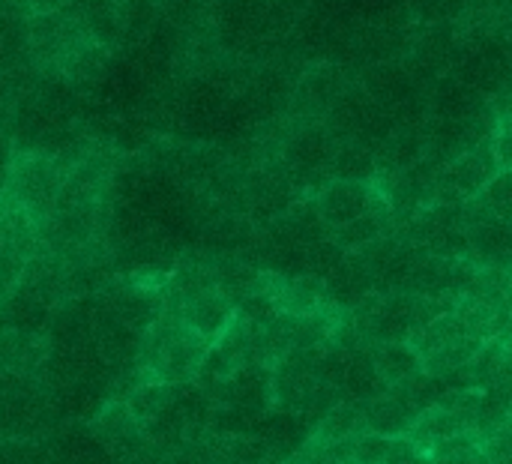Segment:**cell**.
<instances>
[{"label":"cell","instance_id":"cell-1","mask_svg":"<svg viewBox=\"0 0 512 464\" xmlns=\"http://www.w3.org/2000/svg\"><path fill=\"white\" fill-rule=\"evenodd\" d=\"M210 348L213 345L204 342L198 333H192L177 312L165 309L141 339V351H138L141 381H159L174 387L195 384Z\"/></svg>","mask_w":512,"mask_h":464},{"label":"cell","instance_id":"cell-2","mask_svg":"<svg viewBox=\"0 0 512 464\" xmlns=\"http://www.w3.org/2000/svg\"><path fill=\"white\" fill-rule=\"evenodd\" d=\"M411 348L417 351L423 372L441 381L471 369V363L483 354L486 342L471 336L462 318L453 309H447L435 321H429L420 333H414Z\"/></svg>","mask_w":512,"mask_h":464},{"label":"cell","instance_id":"cell-3","mask_svg":"<svg viewBox=\"0 0 512 464\" xmlns=\"http://www.w3.org/2000/svg\"><path fill=\"white\" fill-rule=\"evenodd\" d=\"M66 183V171L54 156L45 153H24L12 162L9 180H6V195L12 204L27 210L36 225L51 222L60 192Z\"/></svg>","mask_w":512,"mask_h":464},{"label":"cell","instance_id":"cell-4","mask_svg":"<svg viewBox=\"0 0 512 464\" xmlns=\"http://www.w3.org/2000/svg\"><path fill=\"white\" fill-rule=\"evenodd\" d=\"M498 171H501V165H498L495 144H492V135H489V138L465 147L447 165L438 168V174H435V204L462 207V204L474 201Z\"/></svg>","mask_w":512,"mask_h":464},{"label":"cell","instance_id":"cell-5","mask_svg":"<svg viewBox=\"0 0 512 464\" xmlns=\"http://www.w3.org/2000/svg\"><path fill=\"white\" fill-rule=\"evenodd\" d=\"M39 249V225L27 210L0 201V297L24 276Z\"/></svg>","mask_w":512,"mask_h":464},{"label":"cell","instance_id":"cell-6","mask_svg":"<svg viewBox=\"0 0 512 464\" xmlns=\"http://www.w3.org/2000/svg\"><path fill=\"white\" fill-rule=\"evenodd\" d=\"M384 198L378 180H330L315 195L318 219L324 222L327 234L342 231L345 225L366 216Z\"/></svg>","mask_w":512,"mask_h":464},{"label":"cell","instance_id":"cell-7","mask_svg":"<svg viewBox=\"0 0 512 464\" xmlns=\"http://www.w3.org/2000/svg\"><path fill=\"white\" fill-rule=\"evenodd\" d=\"M261 291L279 315H315L333 306V294L327 279L321 276H297V273H261Z\"/></svg>","mask_w":512,"mask_h":464},{"label":"cell","instance_id":"cell-8","mask_svg":"<svg viewBox=\"0 0 512 464\" xmlns=\"http://www.w3.org/2000/svg\"><path fill=\"white\" fill-rule=\"evenodd\" d=\"M177 315L192 333H198L204 342L216 345L228 333V327L234 324L237 303L219 285H204V288H195L189 294H180Z\"/></svg>","mask_w":512,"mask_h":464},{"label":"cell","instance_id":"cell-9","mask_svg":"<svg viewBox=\"0 0 512 464\" xmlns=\"http://www.w3.org/2000/svg\"><path fill=\"white\" fill-rule=\"evenodd\" d=\"M465 234H468V261L477 267H501L512 255L510 222H501L474 204H465Z\"/></svg>","mask_w":512,"mask_h":464},{"label":"cell","instance_id":"cell-10","mask_svg":"<svg viewBox=\"0 0 512 464\" xmlns=\"http://www.w3.org/2000/svg\"><path fill=\"white\" fill-rule=\"evenodd\" d=\"M375 372L381 378V384L387 390L393 387H405L417 378H423V363L417 357V351L411 348V342H387V345H372L369 348Z\"/></svg>","mask_w":512,"mask_h":464},{"label":"cell","instance_id":"cell-11","mask_svg":"<svg viewBox=\"0 0 512 464\" xmlns=\"http://www.w3.org/2000/svg\"><path fill=\"white\" fill-rule=\"evenodd\" d=\"M180 396V387L174 384H159V381H141L129 399H126V408L132 414V420L138 423V429L144 432L150 423H156Z\"/></svg>","mask_w":512,"mask_h":464},{"label":"cell","instance_id":"cell-12","mask_svg":"<svg viewBox=\"0 0 512 464\" xmlns=\"http://www.w3.org/2000/svg\"><path fill=\"white\" fill-rule=\"evenodd\" d=\"M276 459L270 450L255 441V438H240V435H219L210 441L204 464H273Z\"/></svg>","mask_w":512,"mask_h":464},{"label":"cell","instance_id":"cell-13","mask_svg":"<svg viewBox=\"0 0 512 464\" xmlns=\"http://www.w3.org/2000/svg\"><path fill=\"white\" fill-rule=\"evenodd\" d=\"M96 429L111 450H126L129 444L144 438V432L138 429V423L132 420L126 405H108L102 411V417L96 420Z\"/></svg>","mask_w":512,"mask_h":464},{"label":"cell","instance_id":"cell-14","mask_svg":"<svg viewBox=\"0 0 512 464\" xmlns=\"http://www.w3.org/2000/svg\"><path fill=\"white\" fill-rule=\"evenodd\" d=\"M468 204H474V207H480L483 213H489V216H495V219L510 222L512 225V168L498 171V174L489 180V186H486L474 201H468Z\"/></svg>","mask_w":512,"mask_h":464},{"label":"cell","instance_id":"cell-15","mask_svg":"<svg viewBox=\"0 0 512 464\" xmlns=\"http://www.w3.org/2000/svg\"><path fill=\"white\" fill-rule=\"evenodd\" d=\"M492 144H495V156H498L501 171L512 168V99L498 111L495 132H492Z\"/></svg>","mask_w":512,"mask_h":464},{"label":"cell","instance_id":"cell-16","mask_svg":"<svg viewBox=\"0 0 512 464\" xmlns=\"http://www.w3.org/2000/svg\"><path fill=\"white\" fill-rule=\"evenodd\" d=\"M498 270L504 273V279H507V285H510V291H512V255L504 261V264H501V267H498Z\"/></svg>","mask_w":512,"mask_h":464},{"label":"cell","instance_id":"cell-17","mask_svg":"<svg viewBox=\"0 0 512 464\" xmlns=\"http://www.w3.org/2000/svg\"><path fill=\"white\" fill-rule=\"evenodd\" d=\"M30 3H36V12L42 9V0H30Z\"/></svg>","mask_w":512,"mask_h":464},{"label":"cell","instance_id":"cell-18","mask_svg":"<svg viewBox=\"0 0 512 464\" xmlns=\"http://www.w3.org/2000/svg\"><path fill=\"white\" fill-rule=\"evenodd\" d=\"M492 464H512V459H510V462H492Z\"/></svg>","mask_w":512,"mask_h":464},{"label":"cell","instance_id":"cell-19","mask_svg":"<svg viewBox=\"0 0 512 464\" xmlns=\"http://www.w3.org/2000/svg\"><path fill=\"white\" fill-rule=\"evenodd\" d=\"M273 464H291V459H288V462H273Z\"/></svg>","mask_w":512,"mask_h":464}]
</instances>
